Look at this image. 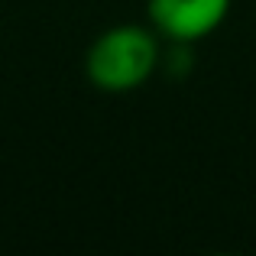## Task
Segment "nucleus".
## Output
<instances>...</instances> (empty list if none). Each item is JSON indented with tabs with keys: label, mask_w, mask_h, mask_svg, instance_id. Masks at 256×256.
<instances>
[{
	"label": "nucleus",
	"mask_w": 256,
	"mask_h": 256,
	"mask_svg": "<svg viewBox=\"0 0 256 256\" xmlns=\"http://www.w3.org/2000/svg\"><path fill=\"white\" fill-rule=\"evenodd\" d=\"M162 65V42L152 26L117 23L94 36L84 52V75L104 94L136 91Z\"/></svg>",
	"instance_id": "1"
},
{
	"label": "nucleus",
	"mask_w": 256,
	"mask_h": 256,
	"mask_svg": "<svg viewBox=\"0 0 256 256\" xmlns=\"http://www.w3.org/2000/svg\"><path fill=\"white\" fill-rule=\"evenodd\" d=\"M234 0H146L150 26L169 42L192 46L224 26Z\"/></svg>",
	"instance_id": "2"
}]
</instances>
